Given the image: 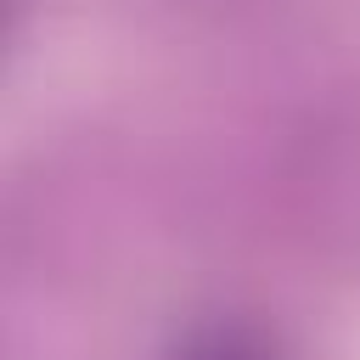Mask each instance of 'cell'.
I'll return each mask as SVG.
<instances>
[{"mask_svg":"<svg viewBox=\"0 0 360 360\" xmlns=\"http://www.w3.org/2000/svg\"><path fill=\"white\" fill-rule=\"evenodd\" d=\"M174 360H276V343L248 321H214V326H197L174 349Z\"/></svg>","mask_w":360,"mask_h":360,"instance_id":"cell-1","label":"cell"}]
</instances>
